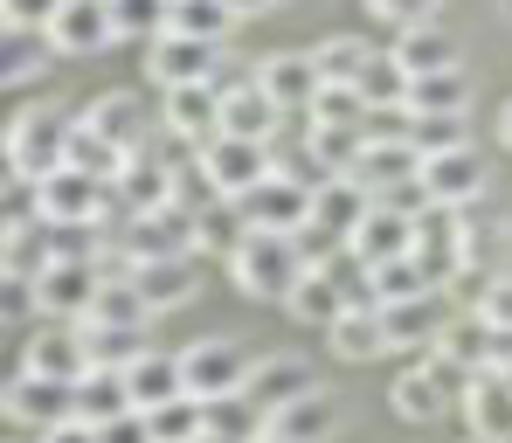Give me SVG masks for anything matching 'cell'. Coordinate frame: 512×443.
<instances>
[{
	"instance_id": "6da1fadb",
	"label": "cell",
	"mask_w": 512,
	"mask_h": 443,
	"mask_svg": "<svg viewBox=\"0 0 512 443\" xmlns=\"http://www.w3.org/2000/svg\"><path fill=\"white\" fill-rule=\"evenodd\" d=\"M201 250V215L187 201L125 215V229L111 236V277H125L132 264H160V257H194Z\"/></svg>"
},
{
	"instance_id": "7a4b0ae2",
	"label": "cell",
	"mask_w": 512,
	"mask_h": 443,
	"mask_svg": "<svg viewBox=\"0 0 512 443\" xmlns=\"http://www.w3.org/2000/svg\"><path fill=\"white\" fill-rule=\"evenodd\" d=\"M305 270H312L305 243L284 229H243V243L229 250V277L243 298H291Z\"/></svg>"
},
{
	"instance_id": "3957f363",
	"label": "cell",
	"mask_w": 512,
	"mask_h": 443,
	"mask_svg": "<svg viewBox=\"0 0 512 443\" xmlns=\"http://www.w3.org/2000/svg\"><path fill=\"white\" fill-rule=\"evenodd\" d=\"M70 132H77L70 111H56V104H28V111L7 125V174L49 180L56 167H70Z\"/></svg>"
},
{
	"instance_id": "277c9868",
	"label": "cell",
	"mask_w": 512,
	"mask_h": 443,
	"mask_svg": "<svg viewBox=\"0 0 512 443\" xmlns=\"http://www.w3.org/2000/svg\"><path fill=\"white\" fill-rule=\"evenodd\" d=\"M201 180H208V194L215 201H243L256 180L277 174V160H270V139H236V132H215L208 146H201Z\"/></svg>"
},
{
	"instance_id": "5b68a950",
	"label": "cell",
	"mask_w": 512,
	"mask_h": 443,
	"mask_svg": "<svg viewBox=\"0 0 512 443\" xmlns=\"http://www.w3.org/2000/svg\"><path fill=\"white\" fill-rule=\"evenodd\" d=\"M97 291H104V264L97 257H49L35 270V284H28L42 319H84L97 305Z\"/></svg>"
},
{
	"instance_id": "8992f818",
	"label": "cell",
	"mask_w": 512,
	"mask_h": 443,
	"mask_svg": "<svg viewBox=\"0 0 512 443\" xmlns=\"http://www.w3.org/2000/svg\"><path fill=\"white\" fill-rule=\"evenodd\" d=\"M236 208V222L243 229H284V236H298L305 222H312V180L291 174V167H277L270 180H256L243 201H229Z\"/></svg>"
},
{
	"instance_id": "52a82bcc",
	"label": "cell",
	"mask_w": 512,
	"mask_h": 443,
	"mask_svg": "<svg viewBox=\"0 0 512 443\" xmlns=\"http://www.w3.org/2000/svg\"><path fill=\"white\" fill-rule=\"evenodd\" d=\"M381 326H388V354H436V347H443V333L457 326L450 291L436 284V291H423V298L381 305Z\"/></svg>"
},
{
	"instance_id": "ba28073f",
	"label": "cell",
	"mask_w": 512,
	"mask_h": 443,
	"mask_svg": "<svg viewBox=\"0 0 512 443\" xmlns=\"http://www.w3.org/2000/svg\"><path fill=\"white\" fill-rule=\"evenodd\" d=\"M250 367L256 360L243 354V340H229V333H208V340H194V347L180 354V374H187V395H194V402H208V395H243Z\"/></svg>"
},
{
	"instance_id": "9c48e42d",
	"label": "cell",
	"mask_w": 512,
	"mask_h": 443,
	"mask_svg": "<svg viewBox=\"0 0 512 443\" xmlns=\"http://www.w3.org/2000/svg\"><path fill=\"white\" fill-rule=\"evenodd\" d=\"M0 409H7V423H21V430H56V423H70L77 416V381H49V374H14L7 381V395H0Z\"/></svg>"
},
{
	"instance_id": "30bf717a",
	"label": "cell",
	"mask_w": 512,
	"mask_h": 443,
	"mask_svg": "<svg viewBox=\"0 0 512 443\" xmlns=\"http://www.w3.org/2000/svg\"><path fill=\"white\" fill-rule=\"evenodd\" d=\"M416 264L436 284L464 277V264H471V229L457 222V208H443V201H423L416 208Z\"/></svg>"
},
{
	"instance_id": "8fae6325",
	"label": "cell",
	"mask_w": 512,
	"mask_h": 443,
	"mask_svg": "<svg viewBox=\"0 0 512 443\" xmlns=\"http://www.w3.org/2000/svg\"><path fill=\"white\" fill-rule=\"evenodd\" d=\"M35 194H42V222H104V208H118V187L84 167H56L49 180H35Z\"/></svg>"
},
{
	"instance_id": "7c38bea8",
	"label": "cell",
	"mask_w": 512,
	"mask_h": 443,
	"mask_svg": "<svg viewBox=\"0 0 512 443\" xmlns=\"http://www.w3.org/2000/svg\"><path fill=\"white\" fill-rule=\"evenodd\" d=\"M21 367H28V374H49V381H84V374H90L84 319H42L35 340L21 347Z\"/></svg>"
},
{
	"instance_id": "4fadbf2b",
	"label": "cell",
	"mask_w": 512,
	"mask_h": 443,
	"mask_svg": "<svg viewBox=\"0 0 512 443\" xmlns=\"http://www.w3.org/2000/svg\"><path fill=\"white\" fill-rule=\"evenodd\" d=\"M250 77L277 97V111H284V118H305V111L319 104V90H326V70H319V56H312V49H277V56H263V63H256Z\"/></svg>"
},
{
	"instance_id": "5bb4252c",
	"label": "cell",
	"mask_w": 512,
	"mask_h": 443,
	"mask_svg": "<svg viewBox=\"0 0 512 443\" xmlns=\"http://www.w3.org/2000/svg\"><path fill=\"white\" fill-rule=\"evenodd\" d=\"M49 42H56V56H104L111 42H118V7L111 0H63L56 14H49Z\"/></svg>"
},
{
	"instance_id": "9a60e30c",
	"label": "cell",
	"mask_w": 512,
	"mask_h": 443,
	"mask_svg": "<svg viewBox=\"0 0 512 443\" xmlns=\"http://www.w3.org/2000/svg\"><path fill=\"white\" fill-rule=\"evenodd\" d=\"M346 250H353V264H360V270L388 264V257H416V208H402V201H374Z\"/></svg>"
},
{
	"instance_id": "2e32d148",
	"label": "cell",
	"mask_w": 512,
	"mask_h": 443,
	"mask_svg": "<svg viewBox=\"0 0 512 443\" xmlns=\"http://www.w3.org/2000/svg\"><path fill=\"white\" fill-rule=\"evenodd\" d=\"M153 56H146V70H153V84L173 90V84H215V70H222V42H201V35H160V42H146Z\"/></svg>"
},
{
	"instance_id": "e0dca14e",
	"label": "cell",
	"mask_w": 512,
	"mask_h": 443,
	"mask_svg": "<svg viewBox=\"0 0 512 443\" xmlns=\"http://www.w3.org/2000/svg\"><path fill=\"white\" fill-rule=\"evenodd\" d=\"M160 125L201 153V146L222 132V90H215V84H173V90H160Z\"/></svg>"
},
{
	"instance_id": "ac0fdd59",
	"label": "cell",
	"mask_w": 512,
	"mask_h": 443,
	"mask_svg": "<svg viewBox=\"0 0 512 443\" xmlns=\"http://www.w3.org/2000/svg\"><path fill=\"white\" fill-rule=\"evenodd\" d=\"M423 194L443 208H471L485 194V160L478 146H450V153H423Z\"/></svg>"
},
{
	"instance_id": "d6986e66",
	"label": "cell",
	"mask_w": 512,
	"mask_h": 443,
	"mask_svg": "<svg viewBox=\"0 0 512 443\" xmlns=\"http://www.w3.org/2000/svg\"><path fill=\"white\" fill-rule=\"evenodd\" d=\"M457 409H464V430H471L478 443H506L512 437V381L506 374H471L464 395H457Z\"/></svg>"
},
{
	"instance_id": "ffe728a7",
	"label": "cell",
	"mask_w": 512,
	"mask_h": 443,
	"mask_svg": "<svg viewBox=\"0 0 512 443\" xmlns=\"http://www.w3.org/2000/svg\"><path fill=\"white\" fill-rule=\"evenodd\" d=\"M312 388H319V374H312V360H298V354H270V360H256L250 381H243V395H250L263 416H277L284 402H298V395H312Z\"/></svg>"
},
{
	"instance_id": "44dd1931",
	"label": "cell",
	"mask_w": 512,
	"mask_h": 443,
	"mask_svg": "<svg viewBox=\"0 0 512 443\" xmlns=\"http://www.w3.org/2000/svg\"><path fill=\"white\" fill-rule=\"evenodd\" d=\"M450 381H464V374H450L436 354L416 360V367L395 381V416H402V423H436V416L450 409Z\"/></svg>"
},
{
	"instance_id": "7402d4cb",
	"label": "cell",
	"mask_w": 512,
	"mask_h": 443,
	"mask_svg": "<svg viewBox=\"0 0 512 443\" xmlns=\"http://www.w3.org/2000/svg\"><path fill=\"white\" fill-rule=\"evenodd\" d=\"M84 118L111 139V146H125V153H146V139H153V118H146V104H139L132 90H104V97H90Z\"/></svg>"
},
{
	"instance_id": "603a6c76",
	"label": "cell",
	"mask_w": 512,
	"mask_h": 443,
	"mask_svg": "<svg viewBox=\"0 0 512 443\" xmlns=\"http://www.w3.org/2000/svg\"><path fill=\"white\" fill-rule=\"evenodd\" d=\"M111 187H118V208H125V215H146V208L180 201L173 167H167V160H153V153H132V160H125V174L111 180Z\"/></svg>"
},
{
	"instance_id": "cb8c5ba5",
	"label": "cell",
	"mask_w": 512,
	"mask_h": 443,
	"mask_svg": "<svg viewBox=\"0 0 512 443\" xmlns=\"http://www.w3.org/2000/svg\"><path fill=\"white\" fill-rule=\"evenodd\" d=\"M326 340H333V354L353 360V367H360V360H381V354H388V326H381V305H374V298H353L340 319L326 326Z\"/></svg>"
},
{
	"instance_id": "d4e9b609",
	"label": "cell",
	"mask_w": 512,
	"mask_h": 443,
	"mask_svg": "<svg viewBox=\"0 0 512 443\" xmlns=\"http://www.w3.org/2000/svg\"><path fill=\"white\" fill-rule=\"evenodd\" d=\"M277 97L256 84V77H243V84L222 90V132H236V139H277Z\"/></svg>"
},
{
	"instance_id": "484cf974",
	"label": "cell",
	"mask_w": 512,
	"mask_h": 443,
	"mask_svg": "<svg viewBox=\"0 0 512 443\" xmlns=\"http://www.w3.org/2000/svg\"><path fill=\"white\" fill-rule=\"evenodd\" d=\"M270 430L291 437V443H333V437H340V402H333L326 388H312V395L284 402V409L270 416Z\"/></svg>"
},
{
	"instance_id": "4316f807",
	"label": "cell",
	"mask_w": 512,
	"mask_h": 443,
	"mask_svg": "<svg viewBox=\"0 0 512 443\" xmlns=\"http://www.w3.org/2000/svg\"><path fill=\"white\" fill-rule=\"evenodd\" d=\"M436 360H443L450 374H464V381H471V374H492V360H499V333H492V326L471 312V319H457V326L443 333Z\"/></svg>"
},
{
	"instance_id": "83f0119b",
	"label": "cell",
	"mask_w": 512,
	"mask_h": 443,
	"mask_svg": "<svg viewBox=\"0 0 512 443\" xmlns=\"http://www.w3.org/2000/svg\"><path fill=\"white\" fill-rule=\"evenodd\" d=\"M395 63H402L409 77L457 70V35H450L443 21H416V28H402V35H395Z\"/></svg>"
},
{
	"instance_id": "f1b7e54d",
	"label": "cell",
	"mask_w": 512,
	"mask_h": 443,
	"mask_svg": "<svg viewBox=\"0 0 512 443\" xmlns=\"http://www.w3.org/2000/svg\"><path fill=\"white\" fill-rule=\"evenodd\" d=\"M409 111H416V118H464V111H471V77H464V63H457V70L409 77Z\"/></svg>"
},
{
	"instance_id": "f546056e",
	"label": "cell",
	"mask_w": 512,
	"mask_h": 443,
	"mask_svg": "<svg viewBox=\"0 0 512 443\" xmlns=\"http://www.w3.org/2000/svg\"><path fill=\"white\" fill-rule=\"evenodd\" d=\"M132 284L153 312H180L194 298V257H160V264H132Z\"/></svg>"
},
{
	"instance_id": "4dcf8cb0",
	"label": "cell",
	"mask_w": 512,
	"mask_h": 443,
	"mask_svg": "<svg viewBox=\"0 0 512 443\" xmlns=\"http://www.w3.org/2000/svg\"><path fill=\"white\" fill-rule=\"evenodd\" d=\"M284 305H291V319H298V326H333L346 305H353V291H340L326 264H312L305 277H298V291H291Z\"/></svg>"
},
{
	"instance_id": "1f68e13d",
	"label": "cell",
	"mask_w": 512,
	"mask_h": 443,
	"mask_svg": "<svg viewBox=\"0 0 512 443\" xmlns=\"http://www.w3.org/2000/svg\"><path fill=\"white\" fill-rule=\"evenodd\" d=\"M125 388H132V402L139 409H160V402H173V395H187V374H180V354H146L125 367Z\"/></svg>"
},
{
	"instance_id": "d6a6232c",
	"label": "cell",
	"mask_w": 512,
	"mask_h": 443,
	"mask_svg": "<svg viewBox=\"0 0 512 443\" xmlns=\"http://www.w3.org/2000/svg\"><path fill=\"white\" fill-rule=\"evenodd\" d=\"M49 56H56L49 28H14V21H0V77H7V84L42 77V70H49Z\"/></svg>"
},
{
	"instance_id": "836d02e7",
	"label": "cell",
	"mask_w": 512,
	"mask_h": 443,
	"mask_svg": "<svg viewBox=\"0 0 512 443\" xmlns=\"http://www.w3.org/2000/svg\"><path fill=\"white\" fill-rule=\"evenodd\" d=\"M360 277H367V298H374V305H402V298H423V291H436V277H429L416 257H388V264H367Z\"/></svg>"
},
{
	"instance_id": "e575fe53",
	"label": "cell",
	"mask_w": 512,
	"mask_h": 443,
	"mask_svg": "<svg viewBox=\"0 0 512 443\" xmlns=\"http://www.w3.org/2000/svg\"><path fill=\"white\" fill-rule=\"evenodd\" d=\"M125 409H139V402H132V388H125L118 367H90L84 381H77V416H84V423H111V416H125Z\"/></svg>"
},
{
	"instance_id": "d590c367",
	"label": "cell",
	"mask_w": 512,
	"mask_h": 443,
	"mask_svg": "<svg viewBox=\"0 0 512 443\" xmlns=\"http://www.w3.org/2000/svg\"><path fill=\"white\" fill-rule=\"evenodd\" d=\"M146 319H153V305L139 298L132 270H125V277H111V270H104V291H97V305L84 312V326H146Z\"/></svg>"
},
{
	"instance_id": "8d00e7d4",
	"label": "cell",
	"mask_w": 512,
	"mask_h": 443,
	"mask_svg": "<svg viewBox=\"0 0 512 443\" xmlns=\"http://www.w3.org/2000/svg\"><path fill=\"white\" fill-rule=\"evenodd\" d=\"M236 21H243V14H236L229 0H173V14H167L173 35H201V42H229Z\"/></svg>"
},
{
	"instance_id": "74e56055",
	"label": "cell",
	"mask_w": 512,
	"mask_h": 443,
	"mask_svg": "<svg viewBox=\"0 0 512 443\" xmlns=\"http://www.w3.org/2000/svg\"><path fill=\"white\" fill-rule=\"evenodd\" d=\"M312 56H319L326 84H360V77H367V63H374L381 49H374L367 35H326V42H319Z\"/></svg>"
},
{
	"instance_id": "f35d334b",
	"label": "cell",
	"mask_w": 512,
	"mask_h": 443,
	"mask_svg": "<svg viewBox=\"0 0 512 443\" xmlns=\"http://www.w3.org/2000/svg\"><path fill=\"white\" fill-rule=\"evenodd\" d=\"M125 160H132L125 146H111L90 118H77V132H70V167H84V174H97V180H118V174H125Z\"/></svg>"
},
{
	"instance_id": "ab89813d",
	"label": "cell",
	"mask_w": 512,
	"mask_h": 443,
	"mask_svg": "<svg viewBox=\"0 0 512 443\" xmlns=\"http://www.w3.org/2000/svg\"><path fill=\"white\" fill-rule=\"evenodd\" d=\"M90 333V367H132V360L146 354V326H84Z\"/></svg>"
},
{
	"instance_id": "60d3db41",
	"label": "cell",
	"mask_w": 512,
	"mask_h": 443,
	"mask_svg": "<svg viewBox=\"0 0 512 443\" xmlns=\"http://www.w3.org/2000/svg\"><path fill=\"white\" fill-rule=\"evenodd\" d=\"M118 7V42H160L173 0H111Z\"/></svg>"
},
{
	"instance_id": "b9f144b4",
	"label": "cell",
	"mask_w": 512,
	"mask_h": 443,
	"mask_svg": "<svg viewBox=\"0 0 512 443\" xmlns=\"http://www.w3.org/2000/svg\"><path fill=\"white\" fill-rule=\"evenodd\" d=\"M367 97H360V84H326L319 90V104L305 111V125H367Z\"/></svg>"
},
{
	"instance_id": "7bdbcfd3",
	"label": "cell",
	"mask_w": 512,
	"mask_h": 443,
	"mask_svg": "<svg viewBox=\"0 0 512 443\" xmlns=\"http://www.w3.org/2000/svg\"><path fill=\"white\" fill-rule=\"evenodd\" d=\"M146 416H153V437H160V443H201V430H208V423H201V402H194V395H173V402L146 409Z\"/></svg>"
},
{
	"instance_id": "ee69618b",
	"label": "cell",
	"mask_w": 512,
	"mask_h": 443,
	"mask_svg": "<svg viewBox=\"0 0 512 443\" xmlns=\"http://www.w3.org/2000/svg\"><path fill=\"white\" fill-rule=\"evenodd\" d=\"M360 97L381 111V104H409V70L395 63V49H381L374 63H367V77H360Z\"/></svg>"
},
{
	"instance_id": "f6af8a7d",
	"label": "cell",
	"mask_w": 512,
	"mask_h": 443,
	"mask_svg": "<svg viewBox=\"0 0 512 443\" xmlns=\"http://www.w3.org/2000/svg\"><path fill=\"white\" fill-rule=\"evenodd\" d=\"M478 319H485L492 333H506V340H512V270H499V277L478 284Z\"/></svg>"
},
{
	"instance_id": "bcb514c9",
	"label": "cell",
	"mask_w": 512,
	"mask_h": 443,
	"mask_svg": "<svg viewBox=\"0 0 512 443\" xmlns=\"http://www.w3.org/2000/svg\"><path fill=\"white\" fill-rule=\"evenodd\" d=\"M450 146H471L464 118H416V153H450Z\"/></svg>"
},
{
	"instance_id": "7dc6e473",
	"label": "cell",
	"mask_w": 512,
	"mask_h": 443,
	"mask_svg": "<svg viewBox=\"0 0 512 443\" xmlns=\"http://www.w3.org/2000/svg\"><path fill=\"white\" fill-rule=\"evenodd\" d=\"M97 443H160V437H153V416L146 409H125V416L97 423Z\"/></svg>"
},
{
	"instance_id": "c3c4849f",
	"label": "cell",
	"mask_w": 512,
	"mask_h": 443,
	"mask_svg": "<svg viewBox=\"0 0 512 443\" xmlns=\"http://www.w3.org/2000/svg\"><path fill=\"white\" fill-rule=\"evenodd\" d=\"M436 7H443V0H367V14H381V21H395V28L436 21Z\"/></svg>"
},
{
	"instance_id": "681fc988",
	"label": "cell",
	"mask_w": 512,
	"mask_h": 443,
	"mask_svg": "<svg viewBox=\"0 0 512 443\" xmlns=\"http://www.w3.org/2000/svg\"><path fill=\"white\" fill-rule=\"evenodd\" d=\"M56 7H63V0H0V21H14V28H49Z\"/></svg>"
},
{
	"instance_id": "f907efd6",
	"label": "cell",
	"mask_w": 512,
	"mask_h": 443,
	"mask_svg": "<svg viewBox=\"0 0 512 443\" xmlns=\"http://www.w3.org/2000/svg\"><path fill=\"white\" fill-rule=\"evenodd\" d=\"M35 443H97V423H84V416H70V423H56V430H42Z\"/></svg>"
},
{
	"instance_id": "816d5d0a",
	"label": "cell",
	"mask_w": 512,
	"mask_h": 443,
	"mask_svg": "<svg viewBox=\"0 0 512 443\" xmlns=\"http://www.w3.org/2000/svg\"><path fill=\"white\" fill-rule=\"evenodd\" d=\"M229 7H236V14L250 21V14H270V7H284V0H229Z\"/></svg>"
},
{
	"instance_id": "f5cc1de1",
	"label": "cell",
	"mask_w": 512,
	"mask_h": 443,
	"mask_svg": "<svg viewBox=\"0 0 512 443\" xmlns=\"http://www.w3.org/2000/svg\"><path fill=\"white\" fill-rule=\"evenodd\" d=\"M499 132H506V146H512V104H506V118H499Z\"/></svg>"
},
{
	"instance_id": "db71d44e",
	"label": "cell",
	"mask_w": 512,
	"mask_h": 443,
	"mask_svg": "<svg viewBox=\"0 0 512 443\" xmlns=\"http://www.w3.org/2000/svg\"><path fill=\"white\" fill-rule=\"evenodd\" d=\"M256 443H291V437H277V430H263V437H256Z\"/></svg>"
},
{
	"instance_id": "11a10c76",
	"label": "cell",
	"mask_w": 512,
	"mask_h": 443,
	"mask_svg": "<svg viewBox=\"0 0 512 443\" xmlns=\"http://www.w3.org/2000/svg\"><path fill=\"white\" fill-rule=\"evenodd\" d=\"M28 443H35V437H28Z\"/></svg>"
}]
</instances>
